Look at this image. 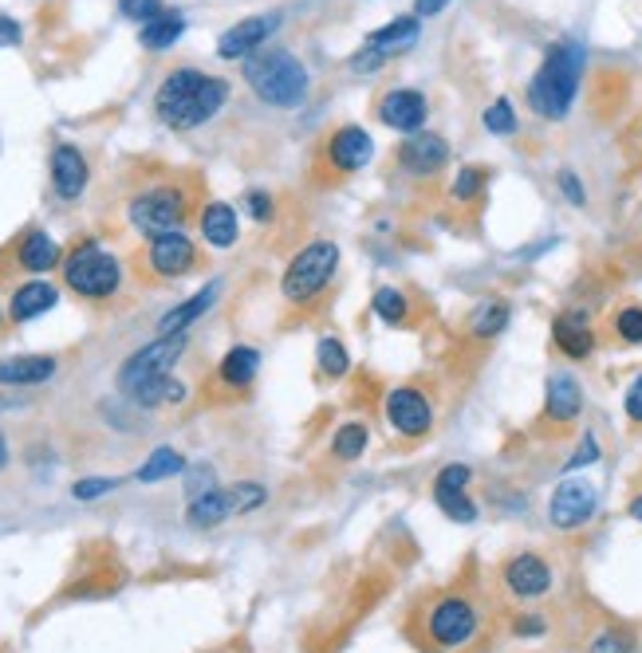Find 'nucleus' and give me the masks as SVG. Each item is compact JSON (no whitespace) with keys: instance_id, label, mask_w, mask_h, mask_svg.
Wrapping results in <instances>:
<instances>
[{"instance_id":"nucleus-1","label":"nucleus","mask_w":642,"mask_h":653,"mask_svg":"<svg viewBox=\"0 0 642 653\" xmlns=\"http://www.w3.org/2000/svg\"><path fill=\"white\" fill-rule=\"evenodd\" d=\"M225 99H229L225 79L205 76L198 68H174L162 79V87H158L154 111L170 130H193L213 119L225 107Z\"/></svg>"},{"instance_id":"nucleus-2","label":"nucleus","mask_w":642,"mask_h":653,"mask_svg":"<svg viewBox=\"0 0 642 653\" xmlns=\"http://www.w3.org/2000/svg\"><path fill=\"white\" fill-rule=\"evenodd\" d=\"M580 76H583V52L580 43L560 40L548 48L544 63L536 68L529 83V107L540 119L560 122L575 103V91H580Z\"/></svg>"},{"instance_id":"nucleus-3","label":"nucleus","mask_w":642,"mask_h":653,"mask_svg":"<svg viewBox=\"0 0 642 653\" xmlns=\"http://www.w3.org/2000/svg\"><path fill=\"white\" fill-rule=\"evenodd\" d=\"M244 83L252 87V96L280 111H292L308 99V68L284 48H261L244 63Z\"/></svg>"},{"instance_id":"nucleus-4","label":"nucleus","mask_w":642,"mask_h":653,"mask_svg":"<svg viewBox=\"0 0 642 653\" xmlns=\"http://www.w3.org/2000/svg\"><path fill=\"white\" fill-rule=\"evenodd\" d=\"M193 213V185L182 178H165L154 181L147 190H139L127 201V221L142 232V237H162V232H174L190 221Z\"/></svg>"},{"instance_id":"nucleus-5","label":"nucleus","mask_w":642,"mask_h":653,"mask_svg":"<svg viewBox=\"0 0 642 653\" xmlns=\"http://www.w3.org/2000/svg\"><path fill=\"white\" fill-rule=\"evenodd\" d=\"M339 260H343V252H339L335 241H312L295 252L284 268V280H280V295H284L288 308H315L331 288V280H335Z\"/></svg>"},{"instance_id":"nucleus-6","label":"nucleus","mask_w":642,"mask_h":653,"mask_svg":"<svg viewBox=\"0 0 642 653\" xmlns=\"http://www.w3.org/2000/svg\"><path fill=\"white\" fill-rule=\"evenodd\" d=\"M60 275H63V284H68V292H76L79 300L107 303L122 288V260L111 257L103 244L79 241L76 249L63 257Z\"/></svg>"},{"instance_id":"nucleus-7","label":"nucleus","mask_w":642,"mask_h":653,"mask_svg":"<svg viewBox=\"0 0 642 653\" xmlns=\"http://www.w3.org/2000/svg\"><path fill=\"white\" fill-rule=\"evenodd\" d=\"M481 630V606L465 591H442L425 602L422 611V637L434 642L438 650H461L478 637Z\"/></svg>"},{"instance_id":"nucleus-8","label":"nucleus","mask_w":642,"mask_h":653,"mask_svg":"<svg viewBox=\"0 0 642 653\" xmlns=\"http://www.w3.org/2000/svg\"><path fill=\"white\" fill-rule=\"evenodd\" d=\"M198 268H201V252L182 229L150 237L147 249L134 257V272H139L147 284H178V280L193 275Z\"/></svg>"},{"instance_id":"nucleus-9","label":"nucleus","mask_w":642,"mask_h":653,"mask_svg":"<svg viewBox=\"0 0 642 653\" xmlns=\"http://www.w3.org/2000/svg\"><path fill=\"white\" fill-rule=\"evenodd\" d=\"M185 354V335H158L154 343L139 346L131 359L119 366V390L122 398H131L134 390H142L147 382L170 379V370L178 366V359Z\"/></svg>"},{"instance_id":"nucleus-10","label":"nucleus","mask_w":642,"mask_h":653,"mask_svg":"<svg viewBox=\"0 0 642 653\" xmlns=\"http://www.w3.org/2000/svg\"><path fill=\"white\" fill-rule=\"evenodd\" d=\"M382 413H387L391 433L394 438H402V441L430 438V433H434V422H438L430 394H425L422 386H410V382L387 390V398H382Z\"/></svg>"},{"instance_id":"nucleus-11","label":"nucleus","mask_w":642,"mask_h":653,"mask_svg":"<svg viewBox=\"0 0 642 653\" xmlns=\"http://www.w3.org/2000/svg\"><path fill=\"white\" fill-rule=\"evenodd\" d=\"M599 512V484L588 476H568L555 484L552 500H548V524L555 532H580L595 520Z\"/></svg>"},{"instance_id":"nucleus-12","label":"nucleus","mask_w":642,"mask_h":653,"mask_svg":"<svg viewBox=\"0 0 642 653\" xmlns=\"http://www.w3.org/2000/svg\"><path fill=\"white\" fill-rule=\"evenodd\" d=\"M501 586L516 602H536L555 586V571L540 551H516L501 563Z\"/></svg>"},{"instance_id":"nucleus-13","label":"nucleus","mask_w":642,"mask_h":653,"mask_svg":"<svg viewBox=\"0 0 642 653\" xmlns=\"http://www.w3.org/2000/svg\"><path fill=\"white\" fill-rule=\"evenodd\" d=\"M374 158V138L355 122H343L323 138V170H331L335 178H351V173L367 170V162Z\"/></svg>"},{"instance_id":"nucleus-14","label":"nucleus","mask_w":642,"mask_h":653,"mask_svg":"<svg viewBox=\"0 0 642 653\" xmlns=\"http://www.w3.org/2000/svg\"><path fill=\"white\" fill-rule=\"evenodd\" d=\"M469 481H473V469L461 461L442 464L434 481H430V496H434V504L442 508L453 524H473L478 520V504L469 496Z\"/></svg>"},{"instance_id":"nucleus-15","label":"nucleus","mask_w":642,"mask_h":653,"mask_svg":"<svg viewBox=\"0 0 642 653\" xmlns=\"http://www.w3.org/2000/svg\"><path fill=\"white\" fill-rule=\"evenodd\" d=\"M552 346L564 359L572 362H588L599 346L595 323H591V311L583 308H564L560 315L552 319Z\"/></svg>"},{"instance_id":"nucleus-16","label":"nucleus","mask_w":642,"mask_h":653,"mask_svg":"<svg viewBox=\"0 0 642 653\" xmlns=\"http://www.w3.org/2000/svg\"><path fill=\"white\" fill-rule=\"evenodd\" d=\"M445 162H450V147H445L442 134L418 130V134L402 138L399 147H394V165L414 173V178H434L438 170H445Z\"/></svg>"},{"instance_id":"nucleus-17","label":"nucleus","mask_w":642,"mask_h":653,"mask_svg":"<svg viewBox=\"0 0 642 653\" xmlns=\"http://www.w3.org/2000/svg\"><path fill=\"white\" fill-rule=\"evenodd\" d=\"M280 28V12H261V17H244L237 20L229 32H221L218 56L221 60H244V56H257L264 43L272 40V32Z\"/></svg>"},{"instance_id":"nucleus-18","label":"nucleus","mask_w":642,"mask_h":653,"mask_svg":"<svg viewBox=\"0 0 642 653\" xmlns=\"http://www.w3.org/2000/svg\"><path fill=\"white\" fill-rule=\"evenodd\" d=\"M374 114H379L382 127L399 130V134H418L430 114V103H425L422 91H410V87H394L387 96L374 103Z\"/></svg>"},{"instance_id":"nucleus-19","label":"nucleus","mask_w":642,"mask_h":653,"mask_svg":"<svg viewBox=\"0 0 642 653\" xmlns=\"http://www.w3.org/2000/svg\"><path fill=\"white\" fill-rule=\"evenodd\" d=\"M48 170H52V190L60 193L63 201L83 198V190H88V181H91V165L83 150L71 147V142H60V147L52 150Z\"/></svg>"},{"instance_id":"nucleus-20","label":"nucleus","mask_w":642,"mask_h":653,"mask_svg":"<svg viewBox=\"0 0 642 653\" xmlns=\"http://www.w3.org/2000/svg\"><path fill=\"white\" fill-rule=\"evenodd\" d=\"M583 413V386L572 374H552L544 390V422L555 430H568V425L580 422Z\"/></svg>"},{"instance_id":"nucleus-21","label":"nucleus","mask_w":642,"mask_h":653,"mask_svg":"<svg viewBox=\"0 0 642 653\" xmlns=\"http://www.w3.org/2000/svg\"><path fill=\"white\" fill-rule=\"evenodd\" d=\"M60 362L52 354H12L0 359V386H44Z\"/></svg>"},{"instance_id":"nucleus-22","label":"nucleus","mask_w":642,"mask_h":653,"mask_svg":"<svg viewBox=\"0 0 642 653\" xmlns=\"http://www.w3.org/2000/svg\"><path fill=\"white\" fill-rule=\"evenodd\" d=\"M201 241L213 244V249H233L237 237H241V221H237V209L225 201H205V209L198 213Z\"/></svg>"},{"instance_id":"nucleus-23","label":"nucleus","mask_w":642,"mask_h":653,"mask_svg":"<svg viewBox=\"0 0 642 653\" xmlns=\"http://www.w3.org/2000/svg\"><path fill=\"white\" fill-rule=\"evenodd\" d=\"M63 264V252L60 244L48 237L44 229H28L24 237L17 241V268H24V272H52V268Z\"/></svg>"},{"instance_id":"nucleus-24","label":"nucleus","mask_w":642,"mask_h":653,"mask_svg":"<svg viewBox=\"0 0 642 653\" xmlns=\"http://www.w3.org/2000/svg\"><path fill=\"white\" fill-rule=\"evenodd\" d=\"M509 319H512L509 300H485V303H478V308L469 311V319H465V339H469V343H493V339L504 335Z\"/></svg>"},{"instance_id":"nucleus-25","label":"nucleus","mask_w":642,"mask_h":653,"mask_svg":"<svg viewBox=\"0 0 642 653\" xmlns=\"http://www.w3.org/2000/svg\"><path fill=\"white\" fill-rule=\"evenodd\" d=\"M218 292H221V284H209V288H201L198 295H190L185 303L170 308L162 319H158V335H185V331H190V326L218 303Z\"/></svg>"},{"instance_id":"nucleus-26","label":"nucleus","mask_w":642,"mask_h":653,"mask_svg":"<svg viewBox=\"0 0 642 653\" xmlns=\"http://www.w3.org/2000/svg\"><path fill=\"white\" fill-rule=\"evenodd\" d=\"M261 370V351L257 346H229L225 359L218 362V382L225 390H249Z\"/></svg>"},{"instance_id":"nucleus-27","label":"nucleus","mask_w":642,"mask_h":653,"mask_svg":"<svg viewBox=\"0 0 642 653\" xmlns=\"http://www.w3.org/2000/svg\"><path fill=\"white\" fill-rule=\"evenodd\" d=\"M56 300H60V292H56L52 284H44V280L20 284L9 300V323H28V319L44 315V311L56 308Z\"/></svg>"},{"instance_id":"nucleus-28","label":"nucleus","mask_w":642,"mask_h":653,"mask_svg":"<svg viewBox=\"0 0 642 653\" xmlns=\"http://www.w3.org/2000/svg\"><path fill=\"white\" fill-rule=\"evenodd\" d=\"M229 516H237V508H233V496H229V489L201 492V496H193L190 508H185V520H190V528H221Z\"/></svg>"},{"instance_id":"nucleus-29","label":"nucleus","mask_w":642,"mask_h":653,"mask_svg":"<svg viewBox=\"0 0 642 653\" xmlns=\"http://www.w3.org/2000/svg\"><path fill=\"white\" fill-rule=\"evenodd\" d=\"M418 32H422V28H418V17H399V20H391V24H382L379 32L367 36V48H374V52H382L387 60H391V56L414 48Z\"/></svg>"},{"instance_id":"nucleus-30","label":"nucleus","mask_w":642,"mask_h":653,"mask_svg":"<svg viewBox=\"0 0 642 653\" xmlns=\"http://www.w3.org/2000/svg\"><path fill=\"white\" fill-rule=\"evenodd\" d=\"M182 32H185V20H182V12H174V9H165V12H158L154 20H147L142 24V32H139V43L147 48V52H165L170 43H178L182 40Z\"/></svg>"},{"instance_id":"nucleus-31","label":"nucleus","mask_w":642,"mask_h":653,"mask_svg":"<svg viewBox=\"0 0 642 653\" xmlns=\"http://www.w3.org/2000/svg\"><path fill=\"white\" fill-rule=\"evenodd\" d=\"M371 311L382 319L387 326H410V319H414V303H410V295L402 292V288H379V292L371 295Z\"/></svg>"},{"instance_id":"nucleus-32","label":"nucleus","mask_w":642,"mask_h":653,"mask_svg":"<svg viewBox=\"0 0 642 653\" xmlns=\"http://www.w3.org/2000/svg\"><path fill=\"white\" fill-rule=\"evenodd\" d=\"M315 370H320V379H328V382L348 379V370H351L348 343L335 335H323L320 343H315Z\"/></svg>"},{"instance_id":"nucleus-33","label":"nucleus","mask_w":642,"mask_h":653,"mask_svg":"<svg viewBox=\"0 0 642 653\" xmlns=\"http://www.w3.org/2000/svg\"><path fill=\"white\" fill-rule=\"evenodd\" d=\"M371 445V430L363 422H343L335 433H331V453L335 461H359Z\"/></svg>"},{"instance_id":"nucleus-34","label":"nucleus","mask_w":642,"mask_h":653,"mask_svg":"<svg viewBox=\"0 0 642 653\" xmlns=\"http://www.w3.org/2000/svg\"><path fill=\"white\" fill-rule=\"evenodd\" d=\"M182 469H185V456L178 453V449L162 445V449H154V453L147 456V464L139 469V484H158V481H165V476H178Z\"/></svg>"},{"instance_id":"nucleus-35","label":"nucleus","mask_w":642,"mask_h":653,"mask_svg":"<svg viewBox=\"0 0 642 653\" xmlns=\"http://www.w3.org/2000/svg\"><path fill=\"white\" fill-rule=\"evenodd\" d=\"M608 326H611V335H615V343L642 346V303H623V308H615Z\"/></svg>"},{"instance_id":"nucleus-36","label":"nucleus","mask_w":642,"mask_h":653,"mask_svg":"<svg viewBox=\"0 0 642 653\" xmlns=\"http://www.w3.org/2000/svg\"><path fill=\"white\" fill-rule=\"evenodd\" d=\"M588 653H634V634L623 626H603L591 634Z\"/></svg>"},{"instance_id":"nucleus-37","label":"nucleus","mask_w":642,"mask_h":653,"mask_svg":"<svg viewBox=\"0 0 642 653\" xmlns=\"http://www.w3.org/2000/svg\"><path fill=\"white\" fill-rule=\"evenodd\" d=\"M229 496H233L237 516H244V512H257V508L269 500V492H264V484H257V481H237L233 489H229Z\"/></svg>"},{"instance_id":"nucleus-38","label":"nucleus","mask_w":642,"mask_h":653,"mask_svg":"<svg viewBox=\"0 0 642 653\" xmlns=\"http://www.w3.org/2000/svg\"><path fill=\"white\" fill-rule=\"evenodd\" d=\"M485 190V170L481 165H465L453 181V201H478Z\"/></svg>"},{"instance_id":"nucleus-39","label":"nucleus","mask_w":642,"mask_h":653,"mask_svg":"<svg viewBox=\"0 0 642 653\" xmlns=\"http://www.w3.org/2000/svg\"><path fill=\"white\" fill-rule=\"evenodd\" d=\"M485 130L489 134H512L516 130V111H512L509 99H496L493 107L485 111Z\"/></svg>"},{"instance_id":"nucleus-40","label":"nucleus","mask_w":642,"mask_h":653,"mask_svg":"<svg viewBox=\"0 0 642 653\" xmlns=\"http://www.w3.org/2000/svg\"><path fill=\"white\" fill-rule=\"evenodd\" d=\"M599 456H603V449H599V438H595V433H583L580 445H575V453L568 456L564 473H580V469H588V464H595Z\"/></svg>"},{"instance_id":"nucleus-41","label":"nucleus","mask_w":642,"mask_h":653,"mask_svg":"<svg viewBox=\"0 0 642 653\" xmlns=\"http://www.w3.org/2000/svg\"><path fill=\"white\" fill-rule=\"evenodd\" d=\"M114 489H119L114 476H88V481L71 484V496L76 500H99V496H107V492H114Z\"/></svg>"},{"instance_id":"nucleus-42","label":"nucleus","mask_w":642,"mask_h":653,"mask_svg":"<svg viewBox=\"0 0 642 653\" xmlns=\"http://www.w3.org/2000/svg\"><path fill=\"white\" fill-rule=\"evenodd\" d=\"M119 12L127 20H139V24H147V20H154L162 9V0H119Z\"/></svg>"},{"instance_id":"nucleus-43","label":"nucleus","mask_w":642,"mask_h":653,"mask_svg":"<svg viewBox=\"0 0 642 653\" xmlns=\"http://www.w3.org/2000/svg\"><path fill=\"white\" fill-rule=\"evenodd\" d=\"M623 413H626V422L642 425V374L631 382V386H626V394H623Z\"/></svg>"},{"instance_id":"nucleus-44","label":"nucleus","mask_w":642,"mask_h":653,"mask_svg":"<svg viewBox=\"0 0 642 653\" xmlns=\"http://www.w3.org/2000/svg\"><path fill=\"white\" fill-rule=\"evenodd\" d=\"M544 630H548V622L540 619L536 611L521 614V619L512 622V634H516V637H540V634H544Z\"/></svg>"},{"instance_id":"nucleus-45","label":"nucleus","mask_w":642,"mask_h":653,"mask_svg":"<svg viewBox=\"0 0 642 653\" xmlns=\"http://www.w3.org/2000/svg\"><path fill=\"white\" fill-rule=\"evenodd\" d=\"M244 209H249V213L257 217V221H269V217H272V209H277V205H272V198H269V193H261V190H257V193H249V198H244Z\"/></svg>"},{"instance_id":"nucleus-46","label":"nucleus","mask_w":642,"mask_h":653,"mask_svg":"<svg viewBox=\"0 0 642 653\" xmlns=\"http://www.w3.org/2000/svg\"><path fill=\"white\" fill-rule=\"evenodd\" d=\"M560 190L568 193V201H572V205H583V201H588V193H583L580 178H575L572 170H564V173H560Z\"/></svg>"},{"instance_id":"nucleus-47","label":"nucleus","mask_w":642,"mask_h":653,"mask_svg":"<svg viewBox=\"0 0 642 653\" xmlns=\"http://www.w3.org/2000/svg\"><path fill=\"white\" fill-rule=\"evenodd\" d=\"M445 4H450V0H414V17L418 20L438 17V12H445Z\"/></svg>"},{"instance_id":"nucleus-48","label":"nucleus","mask_w":642,"mask_h":653,"mask_svg":"<svg viewBox=\"0 0 642 653\" xmlns=\"http://www.w3.org/2000/svg\"><path fill=\"white\" fill-rule=\"evenodd\" d=\"M9 43H20V24L9 17H0V48H9Z\"/></svg>"},{"instance_id":"nucleus-49","label":"nucleus","mask_w":642,"mask_h":653,"mask_svg":"<svg viewBox=\"0 0 642 653\" xmlns=\"http://www.w3.org/2000/svg\"><path fill=\"white\" fill-rule=\"evenodd\" d=\"M626 516L639 520V524H642V492H634V496L626 500Z\"/></svg>"},{"instance_id":"nucleus-50","label":"nucleus","mask_w":642,"mask_h":653,"mask_svg":"<svg viewBox=\"0 0 642 653\" xmlns=\"http://www.w3.org/2000/svg\"><path fill=\"white\" fill-rule=\"evenodd\" d=\"M9 464V441H4V433H0V469Z\"/></svg>"},{"instance_id":"nucleus-51","label":"nucleus","mask_w":642,"mask_h":653,"mask_svg":"<svg viewBox=\"0 0 642 653\" xmlns=\"http://www.w3.org/2000/svg\"><path fill=\"white\" fill-rule=\"evenodd\" d=\"M4 323H9V311L0 308V331H4Z\"/></svg>"},{"instance_id":"nucleus-52","label":"nucleus","mask_w":642,"mask_h":653,"mask_svg":"<svg viewBox=\"0 0 642 653\" xmlns=\"http://www.w3.org/2000/svg\"><path fill=\"white\" fill-rule=\"evenodd\" d=\"M639 147H642V122H639Z\"/></svg>"},{"instance_id":"nucleus-53","label":"nucleus","mask_w":642,"mask_h":653,"mask_svg":"<svg viewBox=\"0 0 642 653\" xmlns=\"http://www.w3.org/2000/svg\"><path fill=\"white\" fill-rule=\"evenodd\" d=\"M639 224H642V209H639Z\"/></svg>"}]
</instances>
